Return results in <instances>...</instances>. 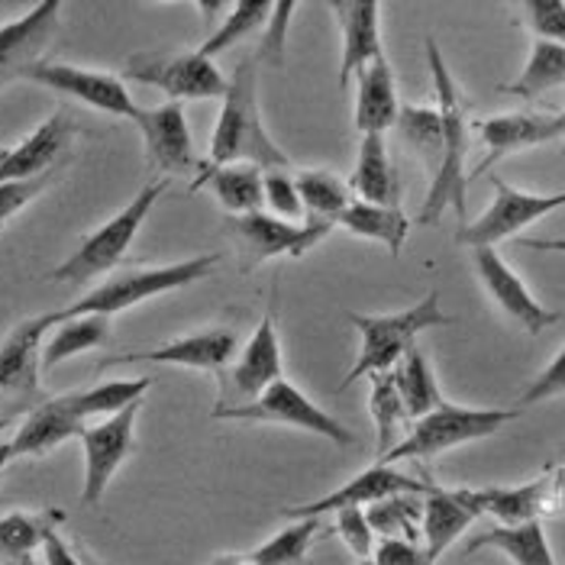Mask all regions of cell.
Returning <instances> with one entry per match:
<instances>
[{
  "label": "cell",
  "mask_w": 565,
  "mask_h": 565,
  "mask_svg": "<svg viewBox=\"0 0 565 565\" xmlns=\"http://www.w3.org/2000/svg\"><path fill=\"white\" fill-rule=\"evenodd\" d=\"M214 420H236V424H275V427H291L305 434L323 436L337 446H355V434L347 424H340L330 411L313 404L295 382L281 379L268 392L249 401V404H233V407H214Z\"/></svg>",
  "instance_id": "7"
},
{
  "label": "cell",
  "mask_w": 565,
  "mask_h": 565,
  "mask_svg": "<svg viewBox=\"0 0 565 565\" xmlns=\"http://www.w3.org/2000/svg\"><path fill=\"white\" fill-rule=\"evenodd\" d=\"M217 265L220 256H194V259L172 262V265H159V268H132V271L100 281L94 291H87L85 298H78L75 305L43 313V317L49 330L58 320H72V317H114L120 310L146 305L152 298H162L169 291L188 288L194 281H204Z\"/></svg>",
  "instance_id": "4"
},
{
  "label": "cell",
  "mask_w": 565,
  "mask_h": 565,
  "mask_svg": "<svg viewBox=\"0 0 565 565\" xmlns=\"http://www.w3.org/2000/svg\"><path fill=\"white\" fill-rule=\"evenodd\" d=\"M347 320L359 330L362 349H359L349 375L340 382V392H347L349 385H355L362 379L392 372L394 365L407 355V349L417 347L420 333L452 323V317L443 313L436 291H430L424 301H417L414 307L397 310V313H382V317H372V313H347Z\"/></svg>",
  "instance_id": "3"
},
{
  "label": "cell",
  "mask_w": 565,
  "mask_h": 565,
  "mask_svg": "<svg viewBox=\"0 0 565 565\" xmlns=\"http://www.w3.org/2000/svg\"><path fill=\"white\" fill-rule=\"evenodd\" d=\"M372 559L379 565H436L430 563L427 550L411 540H379Z\"/></svg>",
  "instance_id": "48"
},
{
  "label": "cell",
  "mask_w": 565,
  "mask_h": 565,
  "mask_svg": "<svg viewBox=\"0 0 565 565\" xmlns=\"http://www.w3.org/2000/svg\"><path fill=\"white\" fill-rule=\"evenodd\" d=\"M565 85V49L556 43H543V40H533L530 49V58L523 65V72L511 82V85H501L504 94L511 97H521V100H536L540 94L553 90V87Z\"/></svg>",
  "instance_id": "36"
},
{
  "label": "cell",
  "mask_w": 565,
  "mask_h": 565,
  "mask_svg": "<svg viewBox=\"0 0 565 565\" xmlns=\"http://www.w3.org/2000/svg\"><path fill=\"white\" fill-rule=\"evenodd\" d=\"M87 424L75 414L68 394H58L52 401L40 404L23 427L13 434L10 446H13V459H26V456H45L52 449H58L62 443H68L72 436H82Z\"/></svg>",
  "instance_id": "24"
},
{
  "label": "cell",
  "mask_w": 565,
  "mask_h": 565,
  "mask_svg": "<svg viewBox=\"0 0 565 565\" xmlns=\"http://www.w3.org/2000/svg\"><path fill=\"white\" fill-rule=\"evenodd\" d=\"M565 394V347L556 352V359L523 388L518 407H533V404H543V401H553V397H563Z\"/></svg>",
  "instance_id": "45"
},
{
  "label": "cell",
  "mask_w": 565,
  "mask_h": 565,
  "mask_svg": "<svg viewBox=\"0 0 565 565\" xmlns=\"http://www.w3.org/2000/svg\"><path fill=\"white\" fill-rule=\"evenodd\" d=\"M236 352V337L230 330H201L191 337H178L172 343L142 352H124L117 359H107V365H127V362H156V365H174V369H194V372H220Z\"/></svg>",
  "instance_id": "21"
},
{
  "label": "cell",
  "mask_w": 565,
  "mask_h": 565,
  "mask_svg": "<svg viewBox=\"0 0 565 565\" xmlns=\"http://www.w3.org/2000/svg\"><path fill=\"white\" fill-rule=\"evenodd\" d=\"M397 132L404 139V146H411L420 162L427 166L430 181L436 172L443 169V156H446V136H443V117L436 107H414V104H404L401 114H397Z\"/></svg>",
  "instance_id": "35"
},
{
  "label": "cell",
  "mask_w": 565,
  "mask_h": 565,
  "mask_svg": "<svg viewBox=\"0 0 565 565\" xmlns=\"http://www.w3.org/2000/svg\"><path fill=\"white\" fill-rule=\"evenodd\" d=\"M427 65L434 75L436 110L443 117V136H446V156L443 169L436 172L420 211V223H439L443 214L452 207L459 217H466V191H469V172H466V152H469V124H466V100L456 78L449 75V65L443 58V49L434 36H427Z\"/></svg>",
  "instance_id": "2"
},
{
  "label": "cell",
  "mask_w": 565,
  "mask_h": 565,
  "mask_svg": "<svg viewBox=\"0 0 565 565\" xmlns=\"http://www.w3.org/2000/svg\"><path fill=\"white\" fill-rule=\"evenodd\" d=\"M521 411H501V407H462L443 401L427 417L414 420V427L401 436V443L392 452H385L379 462L394 466V462H427L443 452H452L466 443L488 439L498 430H504L511 420H518Z\"/></svg>",
  "instance_id": "5"
},
{
  "label": "cell",
  "mask_w": 565,
  "mask_h": 565,
  "mask_svg": "<svg viewBox=\"0 0 565 565\" xmlns=\"http://www.w3.org/2000/svg\"><path fill=\"white\" fill-rule=\"evenodd\" d=\"M136 414L139 404H132L127 411L94 420L82 430V449H85V484H82V504L94 508L100 504L107 484L120 472V466L130 459L132 446H136Z\"/></svg>",
  "instance_id": "11"
},
{
  "label": "cell",
  "mask_w": 565,
  "mask_h": 565,
  "mask_svg": "<svg viewBox=\"0 0 565 565\" xmlns=\"http://www.w3.org/2000/svg\"><path fill=\"white\" fill-rule=\"evenodd\" d=\"M479 521V514L462 501L459 488H436L427 484L424 494V518H420V540L430 556V563H439V556Z\"/></svg>",
  "instance_id": "25"
},
{
  "label": "cell",
  "mask_w": 565,
  "mask_h": 565,
  "mask_svg": "<svg viewBox=\"0 0 565 565\" xmlns=\"http://www.w3.org/2000/svg\"><path fill=\"white\" fill-rule=\"evenodd\" d=\"M481 550H498L514 565H556L543 521L521 523V526H491L466 543V556H476Z\"/></svg>",
  "instance_id": "29"
},
{
  "label": "cell",
  "mask_w": 565,
  "mask_h": 565,
  "mask_svg": "<svg viewBox=\"0 0 565 565\" xmlns=\"http://www.w3.org/2000/svg\"><path fill=\"white\" fill-rule=\"evenodd\" d=\"M459 494L479 518H494L498 526H521L546 518V472L511 488H459Z\"/></svg>",
  "instance_id": "23"
},
{
  "label": "cell",
  "mask_w": 565,
  "mask_h": 565,
  "mask_svg": "<svg viewBox=\"0 0 565 565\" xmlns=\"http://www.w3.org/2000/svg\"><path fill=\"white\" fill-rule=\"evenodd\" d=\"M45 337V317H33L17 323L0 343V392L7 397H30L40 388Z\"/></svg>",
  "instance_id": "22"
},
{
  "label": "cell",
  "mask_w": 565,
  "mask_h": 565,
  "mask_svg": "<svg viewBox=\"0 0 565 565\" xmlns=\"http://www.w3.org/2000/svg\"><path fill=\"white\" fill-rule=\"evenodd\" d=\"M372 388H369V411H372V420H375V430H379V459L385 452H392L394 446L401 443V424L407 417V407L401 401V392L394 385L392 372H382V375H372L369 379Z\"/></svg>",
  "instance_id": "39"
},
{
  "label": "cell",
  "mask_w": 565,
  "mask_h": 565,
  "mask_svg": "<svg viewBox=\"0 0 565 565\" xmlns=\"http://www.w3.org/2000/svg\"><path fill=\"white\" fill-rule=\"evenodd\" d=\"M375 536L382 540H417V526L424 518V494H394L365 511Z\"/></svg>",
  "instance_id": "40"
},
{
  "label": "cell",
  "mask_w": 565,
  "mask_h": 565,
  "mask_svg": "<svg viewBox=\"0 0 565 565\" xmlns=\"http://www.w3.org/2000/svg\"><path fill=\"white\" fill-rule=\"evenodd\" d=\"M340 226L349 236L388 246L392 256H401L411 236V220L401 207H382V204H365V201H352L340 217Z\"/></svg>",
  "instance_id": "31"
},
{
  "label": "cell",
  "mask_w": 565,
  "mask_h": 565,
  "mask_svg": "<svg viewBox=\"0 0 565 565\" xmlns=\"http://www.w3.org/2000/svg\"><path fill=\"white\" fill-rule=\"evenodd\" d=\"M479 127L481 142L488 149V156L476 166V172L469 174L479 178L484 174L494 162L514 156V152H523V149H536V146H546V142H556L563 139L559 132V114H501V117H488L476 124Z\"/></svg>",
  "instance_id": "18"
},
{
  "label": "cell",
  "mask_w": 565,
  "mask_h": 565,
  "mask_svg": "<svg viewBox=\"0 0 565 565\" xmlns=\"http://www.w3.org/2000/svg\"><path fill=\"white\" fill-rule=\"evenodd\" d=\"M166 191H169V178H159V181L146 184L117 217H110L104 226H97L90 236H85L82 246L62 262L58 268H52L49 278L62 281V285H87L94 278L114 271L124 262L127 249L136 239V233L142 230V223L152 214V207L159 204V198Z\"/></svg>",
  "instance_id": "6"
},
{
  "label": "cell",
  "mask_w": 565,
  "mask_h": 565,
  "mask_svg": "<svg viewBox=\"0 0 565 565\" xmlns=\"http://www.w3.org/2000/svg\"><path fill=\"white\" fill-rule=\"evenodd\" d=\"M127 78L146 87L162 90L169 100H214L226 97L230 78L217 68V62L194 52H139L127 62Z\"/></svg>",
  "instance_id": "8"
},
{
  "label": "cell",
  "mask_w": 565,
  "mask_h": 565,
  "mask_svg": "<svg viewBox=\"0 0 565 565\" xmlns=\"http://www.w3.org/2000/svg\"><path fill=\"white\" fill-rule=\"evenodd\" d=\"M7 427H10V417H0V434H3Z\"/></svg>",
  "instance_id": "54"
},
{
  "label": "cell",
  "mask_w": 565,
  "mask_h": 565,
  "mask_svg": "<svg viewBox=\"0 0 565 565\" xmlns=\"http://www.w3.org/2000/svg\"><path fill=\"white\" fill-rule=\"evenodd\" d=\"M523 249H536V253H565V239H533L521 236Z\"/></svg>",
  "instance_id": "50"
},
{
  "label": "cell",
  "mask_w": 565,
  "mask_h": 565,
  "mask_svg": "<svg viewBox=\"0 0 565 565\" xmlns=\"http://www.w3.org/2000/svg\"><path fill=\"white\" fill-rule=\"evenodd\" d=\"M142 142H146V159L159 174H188L198 169L194 142L188 130L184 107L166 100L159 107H139V117L132 120Z\"/></svg>",
  "instance_id": "16"
},
{
  "label": "cell",
  "mask_w": 565,
  "mask_h": 565,
  "mask_svg": "<svg viewBox=\"0 0 565 565\" xmlns=\"http://www.w3.org/2000/svg\"><path fill=\"white\" fill-rule=\"evenodd\" d=\"M559 132H563V139H559V142H563V152H565V110L559 114Z\"/></svg>",
  "instance_id": "53"
},
{
  "label": "cell",
  "mask_w": 565,
  "mask_h": 565,
  "mask_svg": "<svg viewBox=\"0 0 565 565\" xmlns=\"http://www.w3.org/2000/svg\"><path fill=\"white\" fill-rule=\"evenodd\" d=\"M394 494H427V481L404 476L394 466L375 462L372 469L359 472L355 479L333 488L330 494H323L317 501H307V504H298V508H285V518L288 521H307V518L320 521V514H340V511H352V508L355 511H369L372 504L388 501Z\"/></svg>",
  "instance_id": "12"
},
{
  "label": "cell",
  "mask_w": 565,
  "mask_h": 565,
  "mask_svg": "<svg viewBox=\"0 0 565 565\" xmlns=\"http://www.w3.org/2000/svg\"><path fill=\"white\" fill-rule=\"evenodd\" d=\"M58 523H62V511H49V523H45V533H43V563L45 565H82V559L72 553V546L62 540Z\"/></svg>",
  "instance_id": "49"
},
{
  "label": "cell",
  "mask_w": 565,
  "mask_h": 565,
  "mask_svg": "<svg viewBox=\"0 0 565 565\" xmlns=\"http://www.w3.org/2000/svg\"><path fill=\"white\" fill-rule=\"evenodd\" d=\"M285 379V359H281V340H278V327H275V313L268 310L259 320L256 333L249 337V343L243 347L226 388L220 397L217 407H233V404H249L268 392L275 382Z\"/></svg>",
  "instance_id": "13"
},
{
  "label": "cell",
  "mask_w": 565,
  "mask_h": 565,
  "mask_svg": "<svg viewBox=\"0 0 565 565\" xmlns=\"http://www.w3.org/2000/svg\"><path fill=\"white\" fill-rule=\"evenodd\" d=\"M49 514L10 511L0 518V565H36Z\"/></svg>",
  "instance_id": "38"
},
{
  "label": "cell",
  "mask_w": 565,
  "mask_h": 565,
  "mask_svg": "<svg viewBox=\"0 0 565 565\" xmlns=\"http://www.w3.org/2000/svg\"><path fill=\"white\" fill-rule=\"evenodd\" d=\"M110 340V317H72L58 320L43 347V372H52L72 355H82L90 349L104 347Z\"/></svg>",
  "instance_id": "32"
},
{
  "label": "cell",
  "mask_w": 565,
  "mask_h": 565,
  "mask_svg": "<svg viewBox=\"0 0 565 565\" xmlns=\"http://www.w3.org/2000/svg\"><path fill=\"white\" fill-rule=\"evenodd\" d=\"M239 253H243V268H256L262 262L275 259V256H291L301 259L310 253V243L305 236V223H288V220L271 217L268 211H256L246 217L226 220Z\"/></svg>",
  "instance_id": "19"
},
{
  "label": "cell",
  "mask_w": 565,
  "mask_h": 565,
  "mask_svg": "<svg viewBox=\"0 0 565 565\" xmlns=\"http://www.w3.org/2000/svg\"><path fill=\"white\" fill-rule=\"evenodd\" d=\"M394 385L401 392V401L407 407V417L420 420L427 417L430 411H436L443 404V392L436 385L434 369H430V359L420 352V349H407V355L392 369Z\"/></svg>",
  "instance_id": "34"
},
{
  "label": "cell",
  "mask_w": 565,
  "mask_h": 565,
  "mask_svg": "<svg viewBox=\"0 0 565 565\" xmlns=\"http://www.w3.org/2000/svg\"><path fill=\"white\" fill-rule=\"evenodd\" d=\"M563 198H565V191H563Z\"/></svg>",
  "instance_id": "57"
},
{
  "label": "cell",
  "mask_w": 565,
  "mask_h": 565,
  "mask_svg": "<svg viewBox=\"0 0 565 565\" xmlns=\"http://www.w3.org/2000/svg\"><path fill=\"white\" fill-rule=\"evenodd\" d=\"M330 10L340 20L343 30V62H340V90H347L349 82L385 58L382 49V3L375 0H340L330 3Z\"/></svg>",
  "instance_id": "20"
},
{
  "label": "cell",
  "mask_w": 565,
  "mask_h": 565,
  "mask_svg": "<svg viewBox=\"0 0 565 565\" xmlns=\"http://www.w3.org/2000/svg\"><path fill=\"white\" fill-rule=\"evenodd\" d=\"M262 174L256 166H201V178H194L191 191L211 188L230 217H246L265 207Z\"/></svg>",
  "instance_id": "28"
},
{
  "label": "cell",
  "mask_w": 565,
  "mask_h": 565,
  "mask_svg": "<svg viewBox=\"0 0 565 565\" xmlns=\"http://www.w3.org/2000/svg\"><path fill=\"white\" fill-rule=\"evenodd\" d=\"M523 26L543 40V43H556L565 49V3L563 0H526L521 3Z\"/></svg>",
  "instance_id": "43"
},
{
  "label": "cell",
  "mask_w": 565,
  "mask_h": 565,
  "mask_svg": "<svg viewBox=\"0 0 565 565\" xmlns=\"http://www.w3.org/2000/svg\"><path fill=\"white\" fill-rule=\"evenodd\" d=\"M58 17H62V3L43 0L20 20L0 26V87L20 78L26 82V75L40 62H45L43 52L58 33Z\"/></svg>",
  "instance_id": "14"
},
{
  "label": "cell",
  "mask_w": 565,
  "mask_h": 565,
  "mask_svg": "<svg viewBox=\"0 0 565 565\" xmlns=\"http://www.w3.org/2000/svg\"><path fill=\"white\" fill-rule=\"evenodd\" d=\"M149 385H152L149 375H139V379H114V382H100V385L85 388V392H72L68 401H72L75 414L85 424H94V420H104V417H114V414L127 411L132 404H142Z\"/></svg>",
  "instance_id": "33"
},
{
  "label": "cell",
  "mask_w": 565,
  "mask_h": 565,
  "mask_svg": "<svg viewBox=\"0 0 565 565\" xmlns=\"http://www.w3.org/2000/svg\"><path fill=\"white\" fill-rule=\"evenodd\" d=\"M295 10H298V3H275L271 7L268 26H265V36H262V58L281 65V55L288 49V20H291Z\"/></svg>",
  "instance_id": "47"
},
{
  "label": "cell",
  "mask_w": 565,
  "mask_h": 565,
  "mask_svg": "<svg viewBox=\"0 0 565 565\" xmlns=\"http://www.w3.org/2000/svg\"><path fill=\"white\" fill-rule=\"evenodd\" d=\"M26 82L49 87L62 97L82 100L90 110H100L107 117H120V120H136L139 117V104H132V94L127 85L110 75V72H97V68H82V65H68V62H40Z\"/></svg>",
  "instance_id": "10"
},
{
  "label": "cell",
  "mask_w": 565,
  "mask_h": 565,
  "mask_svg": "<svg viewBox=\"0 0 565 565\" xmlns=\"http://www.w3.org/2000/svg\"><path fill=\"white\" fill-rule=\"evenodd\" d=\"M401 100L388 58H379L355 75V130L362 136H385L397 124Z\"/></svg>",
  "instance_id": "26"
},
{
  "label": "cell",
  "mask_w": 565,
  "mask_h": 565,
  "mask_svg": "<svg viewBox=\"0 0 565 565\" xmlns=\"http://www.w3.org/2000/svg\"><path fill=\"white\" fill-rule=\"evenodd\" d=\"M3 401H7V394H3V392H0V404H3Z\"/></svg>",
  "instance_id": "56"
},
{
  "label": "cell",
  "mask_w": 565,
  "mask_h": 565,
  "mask_svg": "<svg viewBox=\"0 0 565 565\" xmlns=\"http://www.w3.org/2000/svg\"><path fill=\"white\" fill-rule=\"evenodd\" d=\"M337 518V536L347 543V550L362 563V559H372L375 556V546H379V536L372 530V523L365 518V511H340L333 514Z\"/></svg>",
  "instance_id": "44"
},
{
  "label": "cell",
  "mask_w": 565,
  "mask_h": 565,
  "mask_svg": "<svg viewBox=\"0 0 565 565\" xmlns=\"http://www.w3.org/2000/svg\"><path fill=\"white\" fill-rule=\"evenodd\" d=\"M256 65L243 62L230 78V90L220 107L217 127L211 136V156L204 166H256L262 172L288 169V152L268 136L259 114Z\"/></svg>",
  "instance_id": "1"
},
{
  "label": "cell",
  "mask_w": 565,
  "mask_h": 565,
  "mask_svg": "<svg viewBox=\"0 0 565 565\" xmlns=\"http://www.w3.org/2000/svg\"><path fill=\"white\" fill-rule=\"evenodd\" d=\"M271 7L275 3H262V0H239V3H230L226 7V17L217 23V30L198 45V52L204 58H217L220 52L226 49H236L239 43H246L256 30L268 26V17H271Z\"/></svg>",
  "instance_id": "37"
},
{
  "label": "cell",
  "mask_w": 565,
  "mask_h": 565,
  "mask_svg": "<svg viewBox=\"0 0 565 565\" xmlns=\"http://www.w3.org/2000/svg\"><path fill=\"white\" fill-rule=\"evenodd\" d=\"M317 533H320L317 518L291 521L285 530H278L275 536H268L262 546H256L253 553H246V559L253 565H298L307 556Z\"/></svg>",
  "instance_id": "41"
},
{
  "label": "cell",
  "mask_w": 565,
  "mask_h": 565,
  "mask_svg": "<svg viewBox=\"0 0 565 565\" xmlns=\"http://www.w3.org/2000/svg\"><path fill=\"white\" fill-rule=\"evenodd\" d=\"M52 174L45 178H33V181H10V184H0V226L10 223L23 207H30L45 188H49Z\"/></svg>",
  "instance_id": "46"
},
{
  "label": "cell",
  "mask_w": 565,
  "mask_h": 565,
  "mask_svg": "<svg viewBox=\"0 0 565 565\" xmlns=\"http://www.w3.org/2000/svg\"><path fill=\"white\" fill-rule=\"evenodd\" d=\"M72 136H75V124L68 114L58 110V114L45 117L23 142L0 149V184L33 181V178L52 174V166L68 152Z\"/></svg>",
  "instance_id": "17"
},
{
  "label": "cell",
  "mask_w": 565,
  "mask_h": 565,
  "mask_svg": "<svg viewBox=\"0 0 565 565\" xmlns=\"http://www.w3.org/2000/svg\"><path fill=\"white\" fill-rule=\"evenodd\" d=\"M211 565H253L246 556H233V553H223V556H214Z\"/></svg>",
  "instance_id": "51"
},
{
  "label": "cell",
  "mask_w": 565,
  "mask_h": 565,
  "mask_svg": "<svg viewBox=\"0 0 565 565\" xmlns=\"http://www.w3.org/2000/svg\"><path fill=\"white\" fill-rule=\"evenodd\" d=\"M472 268H476L479 281L484 285L488 298L501 307L514 323H521L530 337H540L543 330L559 323V313L543 307L530 295V288L523 285L521 275L498 256V249H488V246L472 249Z\"/></svg>",
  "instance_id": "15"
},
{
  "label": "cell",
  "mask_w": 565,
  "mask_h": 565,
  "mask_svg": "<svg viewBox=\"0 0 565 565\" xmlns=\"http://www.w3.org/2000/svg\"><path fill=\"white\" fill-rule=\"evenodd\" d=\"M295 178H298V191L305 204V223L330 236L340 226L343 211L352 204L349 184L340 174L323 172V169H305Z\"/></svg>",
  "instance_id": "30"
},
{
  "label": "cell",
  "mask_w": 565,
  "mask_h": 565,
  "mask_svg": "<svg viewBox=\"0 0 565 565\" xmlns=\"http://www.w3.org/2000/svg\"><path fill=\"white\" fill-rule=\"evenodd\" d=\"M13 462V446H10V439L7 443H0V476H3V469Z\"/></svg>",
  "instance_id": "52"
},
{
  "label": "cell",
  "mask_w": 565,
  "mask_h": 565,
  "mask_svg": "<svg viewBox=\"0 0 565 565\" xmlns=\"http://www.w3.org/2000/svg\"><path fill=\"white\" fill-rule=\"evenodd\" d=\"M349 188L365 204L401 207V181H397V169H394L392 156H388L385 136H362Z\"/></svg>",
  "instance_id": "27"
},
{
  "label": "cell",
  "mask_w": 565,
  "mask_h": 565,
  "mask_svg": "<svg viewBox=\"0 0 565 565\" xmlns=\"http://www.w3.org/2000/svg\"><path fill=\"white\" fill-rule=\"evenodd\" d=\"M262 191H265V207L268 214L288 223H305V204H301V191H298V178L281 172L262 174Z\"/></svg>",
  "instance_id": "42"
},
{
  "label": "cell",
  "mask_w": 565,
  "mask_h": 565,
  "mask_svg": "<svg viewBox=\"0 0 565 565\" xmlns=\"http://www.w3.org/2000/svg\"><path fill=\"white\" fill-rule=\"evenodd\" d=\"M491 188H494V201L488 204V211L479 220L466 223L459 230V243L469 246V249H494L498 243L518 236L521 230L540 223L543 217L556 214L559 207H565L563 194H530V191H518L511 188L504 178H491Z\"/></svg>",
  "instance_id": "9"
},
{
  "label": "cell",
  "mask_w": 565,
  "mask_h": 565,
  "mask_svg": "<svg viewBox=\"0 0 565 565\" xmlns=\"http://www.w3.org/2000/svg\"><path fill=\"white\" fill-rule=\"evenodd\" d=\"M359 565H379V563H375V559H362V563H359Z\"/></svg>",
  "instance_id": "55"
}]
</instances>
